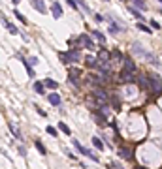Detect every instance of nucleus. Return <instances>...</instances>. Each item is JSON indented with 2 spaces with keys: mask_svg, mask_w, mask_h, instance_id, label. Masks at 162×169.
Returning <instances> with one entry per match:
<instances>
[{
  "mask_svg": "<svg viewBox=\"0 0 162 169\" xmlns=\"http://www.w3.org/2000/svg\"><path fill=\"white\" fill-rule=\"evenodd\" d=\"M59 60L66 66L68 64H77V62H81V49L72 47L68 51H62V53H59Z\"/></svg>",
  "mask_w": 162,
  "mask_h": 169,
  "instance_id": "f257e3e1",
  "label": "nucleus"
},
{
  "mask_svg": "<svg viewBox=\"0 0 162 169\" xmlns=\"http://www.w3.org/2000/svg\"><path fill=\"white\" fill-rule=\"evenodd\" d=\"M147 75H149V92L153 96H162V77L153 72Z\"/></svg>",
  "mask_w": 162,
  "mask_h": 169,
  "instance_id": "f03ea898",
  "label": "nucleus"
},
{
  "mask_svg": "<svg viewBox=\"0 0 162 169\" xmlns=\"http://www.w3.org/2000/svg\"><path fill=\"white\" fill-rule=\"evenodd\" d=\"M72 145H74V149H75V150H77V152H79L81 156H87V158H89V160H92V162H96V164H98V162H100V160H98V156H96V154H94L92 150H89V149H87V146H83V145H81V143H79L77 139H74V141H72Z\"/></svg>",
  "mask_w": 162,
  "mask_h": 169,
  "instance_id": "7ed1b4c3",
  "label": "nucleus"
},
{
  "mask_svg": "<svg viewBox=\"0 0 162 169\" xmlns=\"http://www.w3.org/2000/svg\"><path fill=\"white\" fill-rule=\"evenodd\" d=\"M75 43L79 45V49H81V47H83V49H89V51H94V49H96V45H94V41L91 40L89 34H79V36L75 38Z\"/></svg>",
  "mask_w": 162,
  "mask_h": 169,
  "instance_id": "20e7f679",
  "label": "nucleus"
},
{
  "mask_svg": "<svg viewBox=\"0 0 162 169\" xmlns=\"http://www.w3.org/2000/svg\"><path fill=\"white\" fill-rule=\"evenodd\" d=\"M94 98L98 100V105H102V104H110V94H107V90H104L102 86H96L94 88Z\"/></svg>",
  "mask_w": 162,
  "mask_h": 169,
  "instance_id": "39448f33",
  "label": "nucleus"
},
{
  "mask_svg": "<svg viewBox=\"0 0 162 169\" xmlns=\"http://www.w3.org/2000/svg\"><path fill=\"white\" fill-rule=\"evenodd\" d=\"M119 156L126 162H134V146H126V145L119 146Z\"/></svg>",
  "mask_w": 162,
  "mask_h": 169,
  "instance_id": "423d86ee",
  "label": "nucleus"
},
{
  "mask_svg": "<svg viewBox=\"0 0 162 169\" xmlns=\"http://www.w3.org/2000/svg\"><path fill=\"white\" fill-rule=\"evenodd\" d=\"M81 75H83V72L79 70V68H70V70H68V81H70L74 86H79Z\"/></svg>",
  "mask_w": 162,
  "mask_h": 169,
  "instance_id": "0eeeda50",
  "label": "nucleus"
},
{
  "mask_svg": "<svg viewBox=\"0 0 162 169\" xmlns=\"http://www.w3.org/2000/svg\"><path fill=\"white\" fill-rule=\"evenodd\" d=\"M107 21H110V34H111V36H115V34H119V32L124 30V26L121 25V21L113 19L111 15H107Z\"/></svg>",
  "mask_w": 162,
  "mask_h": 169,
  "instance_id": "6e6552de",
  "label": "nucleus"
},
{
  "mask_svg": "<svg viewBox=\"0 0 162 169\" xmlns=\"http://www.w3.org/2000/svg\"><path fill=\"white\" fill-rule=\"evenodd\" d=\"M123 70L124 72H128V73H138V66H136V62L132 60V56H124L123 58Z\"/></svg>",
  "mask_w": 162,
  "mask_h": 169,
  "instance_id": "1a4fd4ad",
  "label": "nucleus"
},
{
  "mask_svg": "<svg viewBox=\"0 0 162 169\" xmlns=\"http://www.w3.org/2000/svg\"><path fill=\"white\" fill-rule=\"evenodd\" d=\"M136 83L139 86V90H143V92H149V75L147 73H139L136 77Z\"/></svg>",
  "mask_w": 162,
  "mask_h": 169,
  "instance_id": "9d476101",
  "label": "nucleus"
},
{
  "mask_svg": "<svg viewBox=\"0 0 162 169\" xmlns=\"http://www.w3.org/2000/svg\"><path fill=\"white\" fill-rule=\"evenodd\" d=\"M0 19H2V25H4V28H6V30H8L9 34H12V36H17V34L21 32V30H19V28H17V26L13 25L12 21H8L6 17H0Z\"/></svg>",
  "mask_w": 162,
  "mask_h": 169,
  "instance_id": "9b49d317",
  "label": "nucleus"
},
{
  "mask_svg": "<svg viewBox=\"0 0 162 169\" xmlns=\"http://www.w3.org/2000/svg\"><path fill=\"white\" fill-rule=\"evenodd\" d=\"M96 58H98L102 64H110V60H111V51H107V49H100L98 53H96Z\"/></svg>",
  "mask_w": 162,
  "mask_h": 169,
  "instance_id": "f8f14e48",
  "label": "nucleus"
},
{
  "mask_svg": "<svg viewBox=\"0 0 162 169\" xmlns=\"http://www.w3.org/2000/svg\"><path fill=\"white\" fill-rule=\"evenodd\" d=\"M30 4L32 6H34V9L38 11V13H41V15H45L47 13V6H45V2H44V0H30Z\"/></svg>",
  "mask_w": 162,
  "mask_h": 169,
  "instance_id": "ddd939ff",
  "label": "nucleus"
},
{
  "mask_svg": "<svg viewBox=\"0 0 162 169\" xmlns=\"http://www.w3.org/2000/svg\"><path fill=\"white\" fill-rule=\"evenodd\" d=\"M51 15L55 17V19H60L64 15V11H62V6L59 2H51Z\"/></svg>",
  "mask_w": 162,
  "mask_h": 169,
  "instance_id": "4468645a",
  "label": "nucleus"
},
{
  "mask_svg": "<svg viewBox=\"0 0 162 169\" xmlns=\"http://www.w3.org/2000/svg\"><path fill=\"white\" fill-rule=\"evenodd\" d=\"M100 64V60L96 58V55H89V56H85V66L89 68V70H94L96 66Z\"/></svg>",
  "mask_w": 162,
  "mask_h": 169,
  "instance_id": "2eb2a0df",
  "label": "nucleus"
},
{
  "mask_svg": "<svg viewBox=\"0 0 162 169\" xmlns=\"http://www.w3.org/2000/svg\"><path fill=\"white\" fill-rule=\"evenodd\" d=\"M47 101L53 105V107H60L62 105V100H60V96L57 94V92H51V94H47Z\"/></svg>",
  "mask_w": 162,
  "mask_h": 169,
  "instance_id": "dca6fc26",
  "label": "nucleus"
},
{
  "mask_svg": "<svg viewBox=\"0 0 162 169\" xmlns=\"http://www.w3.org/2000/svg\"><path fill=\"white\" fill-rule=\"evenodd\" d=\"M136 77H138V73H128V72H121V81L123 83H136Z\"/></svg>",
  "mask_w": 162,
  "mask_h": 169,
  "instance_id": "f3484780",
  "label": "nucleus"
},
{
  "mask_svg": "<svg viewBox=\"0 0 162 169\" xmlns=\"http://www.w3.org/2000/svg\"><path fill=\"white\" fill-rule=\"evenodd\" d=\"M15 56H17V60H21V62H23V64H25V68H27V73H28L30 77H34V70H32V66L28 64V60H27V58H25V56H23V55H21V53H17Z\"/></svg>",
  "mask_w": 162,
  "mask_h": 169,
  "instance_id": "a211bd4d",
  "label": "nucleus"
},
{
  "mask_svg": "<svg viewBox=\"0 0 162 169\" xmlns=\"http://www.w3.org/2000/svg\"><path fill=\"white\" fill-rule=\"evenodd\" d=\"M75 4H77V8H81V9H83V13H85V15H92V9L89 8V4L85 2V0H75Z\"/></svg>",
  "mask_w": 162,
  "mask_h": 169,
  "instance_id": "6ab92c4d",
  "label": "nucleus"
},
{
  "mask_svg": "<svg viewBox=\"0 0 162 169\" xmlns=\"http://www.w3.org/2000/svg\"><path fill=\"white\" fill-rule=\"evenodd\" d=\"M8 126H9V130H12V135H13V137H15L17 141H23V133H21V132H19V128L15 126V124H13V122H9V124H8Z\"/></svg>",
  "mask_w": 162,
  "mask_h": 169,
  "instance_id": "aec40b11",
  "label": "nucleus"
},
{
  "mask_svg": "<svg viewBox=\"0 0 162 169\" xmlns=\"http://www.w3.org/2000/svg\"><path fill=\"white\" fill-rule=\"evenodd\" d=\"M32 88H34L36 94H45V85H44V81H34Z\"/></svg>",
  "mask_w": 162,
  "mask_h": 169,
  "instance_id": "412c9836",
  "label": "nucleus"
},
{
  "mask_svg": "<svg viewBox=\"0 0 162 169\" xmlns=\"http://www.w3.org/2000/svg\"><path fill=\"white\" fill-rule=\"evenodd\" d=\"M126 9L130 11V13H132V15H134V17H136L138 21H145V19H143V13H142V11H139L138 8H134V6H128Z\"/></svg>",
  "mask_w": 162,
  "mask_h": 169,
  "instance_id": "4be33fe9",
  "label": "nucleus"
},
{
  "mask_svg": "<svg viewBox=\"0 0 162 169\" xmlns=\"http://www.w3.org/2000/svg\"><path fill=\"white\" fill-rule=\"evenodd\" d=\"M92 38L96 40V41H98V43H106V34L104 32H100V30H92Z\"/></svg>",
  "mask_w": 162,
  "mask_h": 169,
  "instance_id": "5701e85b",
  "label": "nucleus"
},
{
  "mask_svg": "<svg viewBox=\"0 0 162 169\" xmlns=\"http://www.w3.org/2000/svg\"><path fill=\"white\" fill-rule=\"evenodd\" d=\"M44 85H45V88H51V90H57V88H59V83L55 81V79H51V77H47V79H45Z\"/></svg>",
  "mask_w": 162,
  "mask_h": 169,
  "instance_id": "b1692460",
  "label": "nucleus"
},
{
  "mask_svg": "<svg viewBox=\"0 0 162 169\" xmlns=\"http://www.w3.org/2000/svg\"><path fill=\"white\" fill-rule=\"evenodd\" d=\"M94 120H96V122H98V124H100V126H104V124L107 122V118H106V117L102 115V113H100L98 109H96V111H94Z\"/></svg>",
  "mask_w": 162,
  "mask_h": 169,
  "instance_id": "393cba45",
  "label": "nucleus"
},
{
  "mask_svg": "<svg viewBox=\"0 0 162 169\" xmlns=\"http://www.w3.org/2000/svg\"><path fill=\"white\" fill-rule=\"evenodd\" d=\"M136 26H138V30H142V32H145V34H151V32H153V28L145 25V21H139Z\"/></svg>",
  "mask_w": 162,
  "mask_h": 169,
  "instance_id": "a878e982",
  "label": "nucleus"
},
{
  "mask_svg": "<svg viewBox=\"0 0 162 169\" xmlns=\"http://www.w3.org/2000/svg\"><path fill=\"white\" fill-rule=\"evenodd\" d=\"M92 146H96L98 150H104V149H106V145L102 143V139H100V137H96V135L92 137Z\"/></svg>",
  "mask_w": 162,
  "mask_h": 169,
  "instance_id": "bb28decb",
  "label": "nucleus"
},
{
  "mask_svg": "<svg viewBox=\"0 0 162 169\" xmlns=\"http://www.w3.org/2000/svg\"><path fill=\"white\" fill-rule=\"evenodd\" d=\"M13 15H15V17H17L19 21H21V25H28V21H27V17H25L23 13H21L19 9H13Z\"/></svg>",
  "mask_w": 162,
  "mask_h": 169,
  "instance_id": "cd10ccee",
  "label": "nucleus"
},
{
  "mask_svg": "<svg viewBox=\"0 0 162 169\" xmlns=\"http://www.w3.org/2000/svg\"><path fill=\"white\" fill-rule=\"evenodd\" d=\"M130 2L134 4V8L142 9V11H145V9H147V6H145V2H143V0H130Z\"/></svg>",
  "mask_w": 162,
  "mask_h": 169,
  "instance_id": "c85d7f7f",
  "label": "nucleus"
},
{
  "mask_svg": "<svg viewBox=\"0 0 162 169\" xmlns=\"http://www.w3.org/2000/svg\"><path fill=\"white\" fill-rule=\"evenodd\" d=\"M34 145H36V150H38L41 156H45V154H47V150H45V146H44V143H41V141H36Z\"/></svg>",
  "mask_w": 162,
  "mask_h": 169,
  "instance_id": "c756f323",
  "label": "nucleus"
},
{
  "mask_svg": "<svg viewBox=\"0 0 162 169\" xmlns=\"http://www.w3.org/2000/svg\"><path fill=\"white\" fill-rule=\"evenodd\" d=\"M57 128H59V130H60L64 135H70V133H72V130H70V128H68V126H66L64 122H59V126H57Z\"/></svg>",
  "mask_w": 162,
  "mask_h": 169,
  "instance_id": "7c9ffc66",
  "label": "nucleus"
},
{
  "mask_svg": "<svg viewBox=\"0 0 162 169\" xmlns=\"http://www.w3.org/2000/svg\"><path fill=\"white\" fill-rule=\"evenodd\" d=\"M45 132H47V133L51 135V137H57V135H59V130H57L55 126H51V124H49V126L45 128Z\"/></svg>",
  "mask_w": 162,
  "mask_h": 169,
  "instance_id": "2f4dec72",
  "label": "nucleus"
},
{
  "mask_svg": "<svg viewBox=\"0 0 162 169\" xmlns=\"http://www.w3.org/2000/svg\"><path fill=\"white\" fill-rule=\"evenodd\" d=\"M111 56H113V58H117V60H123V58H124V56L121 55V51H117V49L111 51Z\"/></svg>",
  "mask_w": 162,
  "mask_h": 169,
  "instance_id": "473e14b6",
  "label": "nucleus"
},
{
  "mask_svg": "<svg viewBox=\"0 0 162 169\" xmlns=\"http://www.w3.org/2000/svg\"><path fill=\"white\" fill-rule=\"evenodd\" d=\"M149 25H151V28H153V30H160V25L157 23V19H151V21H149Z\"/></svg>",
  "mask_w": 162,
  "mask_h": 169,
  "instance_id": "72a5a7b5",
  "label": "nucleus"
},
{
  "mask_svg": "<svg viewBox=\"0 0 162 169\" xmlns=\"http://www.w3.org/2000/svg\"><path fill=\"white\" fill-rule=\"evenodd\" d=\"M107 169H123V165L117 162H111V164H107Z\"/></svg>",
  "mask_w": 162,
  "mask_h": 169,
  "instance_id": "f704fd0d",
  "label": "nucleus"
},
{
  "mask_svg": "<svg viewBox=\"0 0 162 169\" xmlns=\"http://www.w3.org/2000/svg\"><path fill=\"white\" fill-rule=\"evenodd\" d=\"M36 111H38V115H40V117H44V118L47 117V113H45L44 109H41V107H38V105H36Z\"/></svg>",
  "mask_w": 162,
  "mask_h": 169,
  "instance_id": "c9c22d12",
  "label": "nucleus"
},
{
  "mask_svg": "<svg viewBox=\"0 0 162 169\" xmlns=\"http://www.w3.org/2000/svg\"><path fill=\"white\" fill-rule=\"evenodd\" d=\"M66 4H68L72 9H77V4H75V0H66Z\"/></svg>",
  "mask_w": 162,
  "mask_h": 169,
  "instance_id": "e433bc0d",
  "label": "nucleus"
},
{
  "mask_svg": "<svg viewBox=\"0 0 162 169\" xmlns=\"http://www.w3.org/2000/svg\"><path fill=\"white\" fill-rule=\"evenodd\" d=\"M28 64H30V66H36V64H38V56H30Z\"/></svg>",
  "mask_w": 162,
  "mask_h": 169,
  "instance_id": "4c0bfd02",
  "label": "nucleus"
},
{
  "mask_svg": "<svg viewBox=\"0 0 162 169\" xmlns=\"http://www.w3.org/2000/svg\"><path fill=\"white\" fill-rule=\"evenodd\" d=\"M17 150H19V154H23V156H27V149H25L23 145H19V146H17Z\"/></svg>",
  "mask_w": 162,
  "mask_h": 169,
  "instance_id": "58836bf2",
  "label": "nucleus"
},
{
  "mask_svg": "<svg viewBox=\"0 0 162 169\" xmlns=\"http://www.w3.org/2000/svg\"><path fill=\"white\" fill-rule=\"evenodd\" d=\"M92 17H94V21H96V23H102V21H104V17H102V15H98V13H92Z\"/></svg>",
  "mask_w": 162,
  "mask_h": 169,
  "instance_id": "ea45409f",
  "label": "nucleus"
},
{
  "mask_svg": "<svg viewBox=\"0 0 162 169\" xmlns=\"http://www.w3.org/2000/svg\"><path fill=\"white\" fill-rule=\"evenodd\" d=\"M134 169H147V167H142V165H136Z\"/></svg>",
  "mask_w": 162,
  "mask_h": 169,
  "instance_id": "a19ab883",
  "label": "nucleus"
},
{
  "mask_svg": "<svg viewBox=\"0 0 162 169\" xmlns=\"http://www.w3.org/2000/svg\"><path fill=\"white\" fill-rule=\"evenodd\" d=\"M12 2H13V4H15V6H17V4H19V2H21V0H12Z\"/></svg>",
  "mask_w": 162,
  "mask_h": 169,
  "instance_id": "79ce46f5",
  "label": "nucleus"
},
{
  "mask_svg": "<svg viewBox=\"0 0 162 169\" xmlns=\"http://www.w3.org/2000/svg\"><path fill=\"white\" fill-rule=\"evenodd\" d=\"M104 2H107V0H104Z\"/></svg>",
  "mask_w": 162,
  "mask_h": 169,
  "instance_id": "37998d69",
  "label": "nucleus"
}]
</instances>
